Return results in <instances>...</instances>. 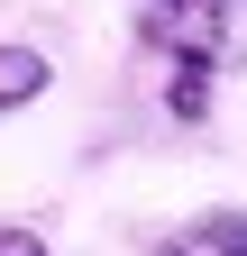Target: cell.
<instances>
[{
  "instance_id": "1",
  "label": "cell",
  "mask_w": 247,
  "mask_h": 256,
  "mask_svg": "<svg viewBox=\"0 0 247 256\" xmlns=\"http://www.w3.org/2000/svg\"><path fill=\"white\" fill-rule=\"evenodd\" d=\"M138 37L174 55V74H238L247 64V0H138Z\"/></svg>"
},
{
  "instance_id": "2",
  "label": "cell",
  "mask_w": 247,
  "mask_h": 256,
  "mask_svg": "<svg viewBox=\"0 0 247 256\" xmlns=\"http://www.w3.org/2000/svg\"><path fill=\"white\" fill-rule=\"evenodd\" d=\"M146 256H247V210H202L183 229H165Z\"/></svg>"
},
{
  "instance_id": "3",
  "label": "cell",
  "mask_w": 247,
  "mask_h": 256,
  "mask_svg": "<svg viewBox=\"0 0 247 256\" xmlns=\"http://www.w3.org/2000/svg\"><path fill=\"white\" fill-rule=\"evenodd\" d=\"M46 82H55V64H46L37 46H0V119H10V110H28Z\"/></svg>"
},
{
  "instance_id": "4",
  "label": "cell",
  "mask_w": 247,
  "mask_h": 256,
  "mask_svg": "<svg viewBox=\"0 0 247 256\" xmlns=\"http://www.w3.org/2000/svg\"><path fill=\"white\" fill-rule=\"evenodd\" d=\"M0 256H55V247L28 229V220H0Z\"/></svg>"
}]
</instances>
